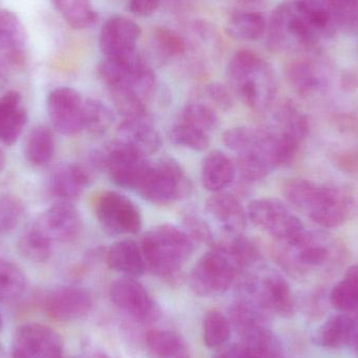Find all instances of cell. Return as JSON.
<instances>
[{
  "label": "cell",
  "mask_w": 358,
  "mask_h": 358,
  "mask_svg": "<svg viewBox=\"0 0 358 358\" xmlns=\"http://www.w3.org/2000/svg\"><path fill=\"white\" fill-rule=\"evenodd\" d=\"M138 194L155 204H169L191 194L192 183L178 162L170 157L150 162Z\"/></svg>",
  "instance_id": "cell-8"
},
{
  "label": "cell",
  "mask_w": 358,
  "mask_h": 358,
  "mask_svg": "<svg viewBox=\"0 0 358 358\" xmlns=\"http://www.w3.org/2000/svg\"><path fill=\"white\" fill-rule=\"evenodd\" d=\"M161 6V0H129V10L138 16H150Z\"/></svg>",
  "instance_id": "cell-47"
},
{
  "label": "cell",
  "mask_w": 358,
  "mask_h": 358,
  "mask_svg": "<svg viewBox=\"0 0 358 358\" xmlns=\"http://www.w3.org/2000/svg\"><path fill=\"white\" fill-rule=\"evenodd\" d=\"M238 292L239 296L256 302L268 315L292 317L296 313V299L289 283L283 275L271 269L244 278Z\"/></svg>",
  "instance_id": "cell-7"
},
{
  "label": "cell",
  "mask_w": 358,
  "mask_h": 358,
  "mask_svg": "<svg viewBox=\"0 0 358 358\" xmlns=\"http://www.w3.org/2000/svg\"><path fill=\"white\" fill-rule=\"evenodd\" d=\"M92 306L87 290L76 286H63L52 290L45 299V310L58 322L69 323L85 317Z\"/></svg>",
  "instance_id": "cell-17"
},
{
  "label": "cell",
  "mask_w": 358,
  "mask_h": 358,
  "mask_svg": "<svg viewBox=\"0 0 358 358\" xmlns=\"http://www.w3.org/2000/svg\"><path fill=\"white\" fill-rule=\"evenodd\" d=\"M52 2L73 29H85L98 22V14L90 0H52Z\"/></svg>",
  "instance_id": "cell-32"
},
{
  "label": "cell",
  "mask_w": 358,
  "mask_h": 358,
  "mask_svg": "<svg viewBox=\"0 0 358 358\" xmlns=\"http://www.w3.org/2000/svg\"><path fill=\"white\" fill-rule=\"evenodd\" d=\"M113 115L102 101L86 99L84 101V130L94 136H102L113 125Z\"/></svg>",
  "instance_id": "cell-34"
},
{
  "label": "cell",
  "mask_w": 358,
  "mask_h": 358,
  "mask_svg": "<svg viewBox=\"0 0 358 358\" xmlns=\"http://www.w3.org/2000/svg\"><path fill=\"white\" fill-rule=\"evenodd\" d=\"M27 123V113L19 92L10 90L0 96V143L16 144Z\"/></svg>",
  "instance_id": "cell-21"
},
{
  "label": "cell",
  "mask_w": 358,
  "mask_h": 358,
  "mask_svg": "<svg viewBox=\"0 0 358 358\" xmlns=\"http://www.w3.org/2000/svg\"><path fill=\"white\" fill-rule=\"evenodd\" d=\"M328 300L334 308L342 313L358 310V264L347 269L344 278L332 288Z\"/></svg>",
  "instance_id": "cell-28"
},
{
  "label": "cell",
  "mask_w": 358,
  "mask_h": 358,
  "mask_svg": "<svg viewBox=\"0 0 358 358\" xmlns=\"http://www.w3.org/2000/svg\"><path fill=\"white\" fill-rule=\"evenodd\" d=\"M55 136L45 125L35 126L27 134L24 144V157L35 167H45L55 155Z\"/></svg>",
  "instance_id": "cell-26"
},
{
  "label": "cell",
  "mask_w": 358,
  "mask_h": 358,
  "mask_svg": "<svg viewBox=\"0 0 358 358\" xmlns=\"http://www.w3.org/2000/svg\"><path fill=\"white\" fill-rule=\"evenodd\" d=\"M170 140L179 147L193 151H204L210 145L208 132L180 121L172 126Z\"/></svg>",
  "instance_id": "cell-37"
},
{
  "label": "cell",
  "mask_w": 358,
  "mask_h": 358,
  "mask_svg": "<svg viewBox=\"0 0 358 358\" xmlns=\"http://www.w3.org/2000/svg\"><path fill=\"white\" fill-rule=\"evenodd\" d=\"M351 313L353 319V331L350 348H352L358 355V310Z\"/></svg>",
  "instance_id": "cell-51"
},
{
  "label": "cell",
  "mask_w": 358,
  "mask_h": 358,
  "mask_svg": "<svg viewBox=\"0 0 358 358\" xmlns=\"http://www.w3.org/2000/svg\"><path fill=\"white\" fill-rule=\"evenodd\" d=\"M146 345L153 358H192L183 338L169 330H151Z\"/></svg>",
  "instance_id": "cell-27"
},
{
  "label": "cell",
  "mask_w": 358,
  "mask_h": 358,
  "mask_svg": "<svg viewBox=\"0 0 358 358\" xmlns=\"http://www.w3.org/2000/svg\"><path fill=\"white\" fill-rule=\"evenodd\" d=\"M143 254L147 268L165 279L178 275L193 252V242L187 231L176 225L162 224L145 234Z\"/></svg>",
  "instance_id": "cell-5"
},
{
  "label": "cell",
  "mask_w": 358,
  "mask_h": 358,
  "mask_svg": "<svg viewBox=\"0 0 358 358\" xmlns=\"http://www.w3.org/2000/svg\"><path fill=\"white\" fill-rule=\"evenodd\" d=\"M90 183V174L83 166L60 164L50 172L48 189L58 201H73L81 196Z\"/></svg>",
  "instance_id": "cell-20"
},
{
  "label": "cell",
  "mask_w": 358,
  "mask_h": 358,
  "mask_svg": "<svg viewBox=\"0 0 358 358\" xmlns=\"http://www.w3.org/2000/svg\"><path fill=\"white\" fill-rule=\"evenodd\" d=\"M117 142L146 157L162 146L161 136L149 115L124 119L117 128Z\"/></svg>",
  "instance_id": "cell-18"
},
{
  "label": "cell",
  "mask_w": 358,
  "mask_h": 358,
  "mask_svg": "<svg viewBox=\"0 0 358 358\" xmlns=\"http://www.w3.org/2000/svg\"><path fill=\"white\" fill-rule=\"evenodd\" d=\"M12 358H64L62 338L42 324L21 326L14 336Z\"/></svg>",
  "instance_id": "cell-12"
},
{
  "label": "cell",
  "mask_w": 358,
  "mask_h": 358,
  "mask_svg": "<svg viewBox=\"0 0 358 358\" xmlns=\"http://www.w3.org/2000/svg\"><path fill=\"white\" fill-rule=\"evenodd\" d=\"M94 213L103 229L111 235H134L143 227L138 206L119 192L101 193L94 202Z\"/></svg>",
  "instance_id": "cell-10"
},
{
  "label": "cell",
  "mask_w": 358,
  "mask_h": 358,
  "mask_svg": "<svg viewBox=\"0 0 358 358\" xmlns=\"http://www.w3.org/2000/svg\"><path fill=\"white\" fill-rule=\"evenodd\" d=\"M341 86L345 92H355L358 90V71H344L341 77Z\"/></svg>",
  "instance_id": "cell-49"
},
{
  "label": "cell",
  "mask_w": 358,
  "mask_h": 358,
  "mask_svg": "<svg viewBox=\"0 0 358 358\" xmlns=\"http://www.w3.org/2000/svg\"><path fill=\"white\" fill-rule=\"evenodd\" d=\"M54 245L34 222L27 225L18 240L19 252L34 263L46 262L52 256Z\"/></svg>",
  "instance_id": "cell-30"
},
{
  "label": "cell",
  "mask_w": 358,
  "mask_h": 358,
  "mask_svg": "<svg viewBox=\"0 0 358 358\" xmlns=\"http://www.w3.org/2000/svg\"><path fill=\"white\" fill-rule=\"evenodd\" d=\"M267 48L273 52H313L323 36L311 25L306 0L278 6L267 25Z\"/></svg>",
  "instance_id": "cell-4"
},
{
  "label": "cell",
  "mask_w": 358,
  "mask_h": 358,
  "mask_svg": "<svg viewBox=\"0 0 358 358\" xmlns=\"http://www.w3.org/2000/svg\"><path fill=\"white\" fill-rule=\"evenodd\" d=\"M285 76L292 90L302 98H307L326 86L325 78L313 61H292L286 66Z\"/></svg>",
  "instance_id": "cell-24"
},
{
  "label": "cell",
  "mask_w": 358,
  "mask_h": 358,
  "mask_svg": "<svg viewBox=\"0 0 358 358\" xmlns=\"http://www.w3.org/2000/svg\"><path fill=\"white\" fill-rule=\"evenodd\" d=\"M235 164L225 153L212 151L206 155L201 165L202 185L212 193L223 192L236 178Z\"/></svg>",
  "instance_id": "cell-23"
},
{
  "label": "cell",
  "mask_w": 358,
  "mask_h": 358,
  "mask_svg": "<svg viewBox=\"0 0 358 358\" xmlns=\"http://www.w3.org/2000/svg\"><path fill=\"white\" fill-rule=\"evenodd\" d=\"M153 42L159 55L165 58H174L185 52V39L173 29L157 27L153 31Z\"/></svg>",
  "instance_id": "cell-42"
},
{
  "label": "cell",
  "mask_w": 358,
  "mask_h": 358,
  "mask_svg": "<svg viewBox=\"0 0 358 358\" xmlns=\"http://www.w3.org/2000/svg\"><path fill=\"white\" fill-rule=\"evenodd\" d=\"M332 122L338 131L347 136L358 138V119L355 115H348V113H336L334 115Z\"/></svg>",
  "instance_id": "cell-45"
},
{
  "label": "cell",
  "mask_w": 358,
  "mask_h": 358,
  "mask_svg": "<svg viewBox=\"0 0 358 358\" xmlns=\"http://www.w3.org/2000/svg\"><path fill=\"white\" fill-rule=\"evenodd\" d=\"M259 138V129L257 128L239 126L227 129L223 134V144L236 155L246 152L256 146Z\"/></svg>",
  "instance_id": "cell-41"
},
{
  "label": "cell",
  "mask_w": 358,
  "mask_h": 358,
  "mask_svg": "<svg viewBox=\"0 0 358 358\" xmlns=\"http://www.w3.org/2000/svg\"><path fill=\"white\" fill-rule=\"evenodd\" d=\"M110 299L115 306L140 323H150L159 315V308L148 290L136 278L119 279L111 285Z\"/></svg>",
  "instance_id": "cell-15"
},
{
  "label": "cell",
  "mask_w": 358,
  "mask_h": 358,
  "mask_svg": "<svg viewBox=\"0 0 358 358\" xmlns=\"http://www.w3.org/2000/svg\"><path fill=\"white\" fill-rule=\"evenodd\" d=\"M107 264L113 271L129 278L141 277L147 269L142 248L131 239L119 240L109 248Z\"/></svg>",
  "instance_id": "cell-22"
},
{
  "label": "cell",
  "mask_w": 358,
  "mask_h": 358,
  "mask_svg": "<svg viewBox=\"0 0 358 358\" xmlns=\"http://www.w3.org/2000/svg\"><path fill=\"white\" fill-rule=\"evenodd\" d=\"M185 229H187V235L189 237L197 239L198 241L210 243L213 240V233L210 231V225L197 214L194 213H187L183 218Z\"/></svg>",
  "instance_id": "cell-43"
},
{
  "label": "cell",
  "mask_w": 358,
  "mask_h": 358,
  "mask_svg": "<svg viewBox=\"0 0 358 358\" xmlns=\"http://www.w3.org/2000/svg\"><path fill=\"white\" fill-rule=\"evenodd\" d=\"M223 244L227 246L231 256L235 258L243 271L254 266L260 259L261 252L258 244L242 234L233 235V237L229 238L227 241H223Z\"/></svg>",
  "instance_id": "cell-39"
},
{
  "label": "cell",
  "mask_w": 358,
  "mask_h": 358,
  "mask_svg": "<svg viewBox=\"0 0 358 358\" xmlns=\"http://www.w3.org/2000/svg\"><path fill=\"white\" fill-rule=\"evenodd\" d=\"M0 358H6V351H4L3 346L0 343Z\"/></svg>",
  "instance_id": "cell-53"
},
{
  "label": "cell",
  "mask_w": 358,
  "mask_h": 358,
  "mask_svg": "<svg viewBox=\"0 0 358 358\" xmlns=\"http://www.w3.org/2000/svg\"><path fill=\"white\" fill-rule=\"evenodd\" d=\"M336 161L342 169L350 170V171L357 169L358 165V159L353 153H342Z\"/></svg>",
  "instance_id": "cell-50"
},
{
  "label": "cell",
  "mask_w": 358,
  "mask_h": 358,
  "mask_svg": "<svg viewBox=\"0 0 358 358\" xmlns=\"http://www.w3.org/2000/svg\"><path fill=\"white\" fill-rule=\"evenodd\" d=\"M96 358H111V357H107V355H96Z\"/></svg>",
  "instance_id": "cell-54"
},
{
  "label": "cell",
  "mask_w": 358,
  "mask_h": 358,
  "mask_svg": "<svg viewBox=\"0 0 358 358\" xmlns=\"http://www.w3.org/2000/svg\"><path fill=\"white\" fill-rule=\"evenodd\" d=\"M202 94L217 108L227 110L233 106V99L229 90L219 83H210L204 86Z\"/></svg>",
  "instance_id": "cell-44"
},
{
  "label": "cell",
  "mask_w": 358,
  "mask_h": 358,
  "mask_svg": "<svg viewBox=\"0 0 358 358\" xmlns=\"http://www.w3.org/2000/svg\"><path fill=\"white\" fill-rule=\"evenodd\" d=\"M227 78L234 92L250 108L263 110L277 96L275 71L252 50H241L234 54L227 65Z\"/></svg>",
  "instance_id": "cell-3"
},
{
  "label": "cell",
  "mask_w": 358,
  "mask_h": 358,
  "mask_svg": "<svg viewBox=\"0 0 358 358\" xmlns=\"http://www.w3.org/2000/svg\"><path fill=\"white\" fill-rule=\"evenodd\" d=\"M6 166V155H4L3 151L0 149V173L3 171L4 168Z\"/></svg>",
  "instance_id": "cell-52"
},
{
  "label": "cell",
  "mask_w": 358,
  "mask_h": 358,
  "mask_svg": "<svg viewBox=\"0 0 358 358\" xmlns=\"http://www.w3.org/2000/svg\"><path fill=\"white\" fill-rule=\"evenodd\" d=\"M216 358H258L243 344L234 345L219 353Z\"/></svg>",
  "instance_id": "cell-48"
},
{
  "label": "cell",
  "mask_w": 358,
  "mask_h": 358,
  "mask_svg": "<svg viewBox=\"0 0 358 358\" xmlns=\"http://www.w3.org/2000/svg\"><path fill=\"white\" fill-rule=\"evenodd\" d=\"M343 256L342 246L332 237L306 229L290 239L278 241L275 252L278 264L294 278L331 269Z\"/></svg>",
  "instance_id": "cell-2"
},
{
  "label": "cell",
  "mask_w": 358,
  "mask_h": 358,
  "mask_svg": "<svg viewBox=\"0 0 358 358\" xmlns=\"http://www.w3.org/2000/svg\"><path fill=\"white\" fill-rule=\"evenodd\" d=\"M2 328V317L1 315H0V330H1Z\"/></svg>",
  "instance_id": "cell-55"
},
{
  "label": "cell",
  "mask_w": 358,
  "mask_h": 358,
  "mask_svg": "<svg viewBox=\"0 0 358 358\" xmlns=\"http://www.w3.org/2000/svg\"><path fill=\"white\" fill-rule=\"evenodd\" d=\"M24 44V27L15 13L0 10V50L16 52Z\"/></svg>",
  "instance_id": "cell-36"
},
{
  "label": "cell",
  "mask_w": 358,
  "mask_h": 358,
  "mask_svg": "<svg viewBox=\"0 0 358 358\" xmlns=\"http://www.w3.org/2000/svg\"><path fill=\"white\" fill-rule=\"evenodd\" d=\"M84 99L71 87H58L48 94L46 106L52 127L63 136L84 130Z\"/></svg>",
  "instance_id": "cell-13"
},
{
  "label": "cell",
  "mask_w": 358,
  "mask_h": 358,
  "mask_svg": "<svg viewBox=\"0 0 358 358\" xmlns=\"http://www.w3.org/2000/svg\"><path fill=\"white\" fill-rule=\"evenodd\" d=\"M266 29V19L260 12L238 13L229 19L227 27V34L240 41L258 40Z\"/></svg>",
  "instance_id": "cell-31"
},
{
  "label": "cell",
  "mask_w": 358,
  "mask_h": 358,
  "mask_svg": "<svg viewBox=\"0 0 358 358\" xmlns=\"http://www.w3.org/2000/svg\"><path fill=\"white\" fill-rule=\"evenodd\" d=\"M27 278L14 263L0 258V303L17 300L24 292Z\"/></svg>",
  "instance_id": "cell-33"
},
{
  "label": "cell",
  "mask_w": 358,
  "mask_h": 358,
  "mask_svg": "<svg viewBox=\"0 0 358 358\" xmlns=\"http://www.w3.org/2000/svg\"><path fill=\"white\" fill-rule=\"evenodd\" d=\"M204 344L208 348H218L231 338V323L222 313L210 310L206 313L202 324Z\"/></svg>",
  "instance_id": "cell-35"
},
{
  "label": "cell",
  "mask_w": 358,
  "mask_h": 358,
  "mask_svg": "<svg viewBox=\"0 0 358 358\" xmlns=\"http://www.w3.org/2000/svg\"><path fill=\"white\" fill-rule=\"evenodd\" d=\"M141 35L138 23L126 17L113 16L101 29L99 48L104 58H126L138 52Z\"/></svg>",
  "instance_id": "cell-16"
},
{
  "label": "cell",
  "mask_w": 358,
  "mask_h": 358,
  "mask_svg": "<svg viewBox=\"0 0 358 358\" xmlns=\"http://www.w3.org/2000/svg\"><path fill=\"white\" fill-rule=\"evenodd\" d=\"M178 121L210 134L218 127L219 117L216 111L210 105L204 103H192L181 110Z\"/></svg>",
  "instance_id": "cell-38"
},
{
  "label": "cell",
  "mask_w": 358,
  "mask_h": 358,
  "mask_svg": "<svg viewBox=\"0 0 358 358\" xmlns=\"http://www.w3.org/2000/svg\"><path fill=\"white\" fill-rule=\"evenodd\" d=\"M243 271L227 246L219 242L196 263L189 282L199 296H218L229 290Z\"/></svg>",
  "instance_id": "cell-6"
},
{
  "label": "cell",
  "mask_w": 358,
  "mask_h": 358,
  "mask_svg": "<svg viewBox=\"0 0 358 358\" xmlns=\"http://www.w3.org/2000/svg\"><path fill=\"white\" fill-rule=\"evenodd\" d=\"M248 219L277 241H284L304 231L302 221L278 198L252 200L248 208Z\"/></svg>",
  "instance_id": "cell-11"
},
{
  "label": "cell",
  "mask_w": 358,
  "mask_h": 358,
  "mask_svg": "<svg viewBox=\"0 0 358 358\" xmlns=\"http://www.w3.org/2000/svg\"><path fill=\"white\" fill-rule=\"evenodd\" d=\"M275 129L303 143L310 131L308 117L292 101H285L277 108L275 115Z\"/></svg>",
  "instance_id": "cell-29"
},
{
  "label": "cell",
  "mask_w": 358,
  "mask_h": 358,
  "mask_svg": "<svg viewBox=\"0 0 358 358\" xmlns=\"http://www.w3.org/2000/svg\"><path fill=\"white\" fill-rule=\"evenodd\" d=\"M208 216L229 235H239L248 225V210L240 200L227 192L213 193L206 200Z\"/></svg>",
  "instance_id": "cell-19"
},
{
  "label": "cell",
  "mask_w": 358,
  "mask_h": 358,
  "mask_svg": "<svg viewBox=\"0 0 358 358\" xmlns=\"http://www.w3.org/2000/svg\"><path fill=\"white\" fill-rule=\"evenodd\" d=\"M326 308H327V304H326L325 298L322 294H313L309 299L305 310H306V315L309 319L317 321L325 315L326 310H327Z\"/></svg>",
  "instance_id": "cell-46"
},
{
  "label": "cell",
  "mask_w": 358,
  "mask_h": 358,
  "mask_svg": "<svg viewBox=\"0 0 358 358\" xmlns=\"http://www.w3.org/2000/svg\"><path fill=\"white\" fill-rule=\"evenodd\" d=\"M34 223L54 244L75 241L83 227L81 214L71 201H57Z\"/></svg>",
  "instance_id": "cell-14"
},
{
  "label": "cell",
  "mask_w": 358,
  "mask_h": 358,
  "mask_svg": "<svg viewBox=\"0 0 358 358\" xmlns=\"http://www.w3.org/2000/svg\"><path fill=\"white\" fill-rule=\"evenodd\" d=\"M23 202L16 196L0 195V236L12 233L24 218Z\"/></svg>",
  "instance_id": "cell-40"
},
{
  "label": "cell",
  "mask_w": 358,
  "mask_h": 358,
  "mask_svg": "<svg viewBox=\"0 0 358 358\" xmlns=\"http://www.w3.org/2000/svg\"><path fill=\"white\" fill-rule=\"evenodd\" d=\"M353 319L351 313H342L329 317L317 330L315 341L327 349L350 348L352 340Z\"/></svg>",
  "instance_id": "cell-25"
},
{
  "label": "cell",
  "mask_w": 358,
  "mask_h": 358,
  "mask_svg": "<svg viewBox=\"0 0 358 358\" xmlns=\"http://www.w3.org/2000/svg\"><path fill=\"white\" fill-rule=\"evenodd\" d=\"M244 1L257 2L259 1V0H244Z\"/></svg>",
  "instance_id": "cell-56"
},
{
  "label": "cell",
  "mask_w": 358,
  "mask_h": 358,
  "mask_svg": "<svg viewBox=\"0 0 358 358\" xmlns=\"http://www.w3.org/2000/svg\"><path fill=\"white\" fill-rule=\"evenodd\" d=\"M92 162L98 167L106 169L115 185L134 191L142 183L150 164L146 157L117 141L104 150L94 153Z\"/></svg>",
  "instance_id": "cell-9"
},
{
  "label": "cell",
  "mask_w": 358,
  "mask_h": 358,
  "mask_svg": "<svg viewBox=\"0 0 358 358\" xmlns=\"http://www.w3.org/2000/svg\"><path fill=\"white\" fill-rule=\"evenodd\" d=\"M282 191L288 203L325 229L341 227L358 215L357 200L342 187L290 178L284 182Z\"/></svg>",
  "instance_id": "cell-1"
}]
</instances>
